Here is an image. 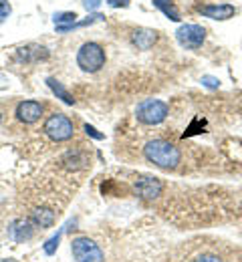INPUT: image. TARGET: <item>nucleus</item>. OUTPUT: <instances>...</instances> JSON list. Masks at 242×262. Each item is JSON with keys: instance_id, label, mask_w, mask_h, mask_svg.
Instances as JSON below:
<instances>
[{"instance_id": "obj_17", "label": "nucleus", "mask_w": 242, "mask_h": 262, "mask_svg": "<svg viewBox=\"0 0 242 262\" xmlns=\"http://www.w3.org/2000/svg\"><path fill=\"white\" fill-rule=\"evenodd\" d=\"M53 23H55V27H69V25L77 23V14L75 12H55Z\"/></svg>"}, {"instance_id": "obj_19", "label": "nucleus", "mask_w": 242, "mask_h": 262, "mask_svg": "<svg viewBox=\"0 0 242 262\" xmlns=\"http://www.w3.org/2000/svg\"><path fill=\"white\" fill-rule=\"evenodd\" d=\"M200 83H202L206 89H218V87H220V79H218V77H212V75H202Z\"/></svg>"}, {"instance_id": "obj_8", "label": "nucleus", "mask_w": 242, "mask_h": 262, "mask_svg": "<svg viewBox=\"0 0 242 262\" xmlns=\"http://www.w3.org/2000/svg\"><path fill=\"white\" fill-rule=\"evenodd\" d=\"M134 190H136V194H138L141 200L151 202V200L162 196L164 184H162L158 178H139L138 182H136V186H134Z\"/></svg>"}, {"instance_id": "obj_20", "label": "nucleus", "mask_w": 242, "mask_h": 262, "mask_svg": "<svg viewBox=\"0 0 242 262\" xmlns=\"http://www.w3.org/2000/svg\"><path fill=\"white\" fill-rule=\"evenodd\" d=\"M10 12H12L10 2H8V0H0V25L10 16Z\"/></svg>"}, {"instance_id": "obj_9", "label": "nucleus", "mask_w": 242, "mask_h": 262, "mask_svg": "<svg viewBox=\"0 0 242 262\" xmlns=\"http://www.w3.org/2000/svg\"><path fill=\"white\" fill-rule=\"evenodd\" d=\"M45 59H49V49L40 47L36 42L16 49V61L18 63H38V61H45Z\"/></svg>"}, {"instance_id": "obj_13", "label": "nucleus", "mask_w": 242, "mask_h": 262, "mask_svg": "<svg viewBox=\"0 0 242 262\" xmlns=\"http://www.w3.org/2000/svg\"><path fill=\"white\" fill-rule=\"evenodd\" d=\"M57 216L51 208H36L31 216V222L35 224V228H51L55 224Z\"/></svg>"}, {"instance_id": "obj_6", "label": "nucleus", "mask_w": 242, "mask_h": 262, "mask_svg": "<svg viewBox=\"0 0 242 262\" xmlns=\"http://www.w3.org/2000/svg\"><path fill=\"white\" fill-rule=\"evenodd\" d=\"M175 40L184 47V49H190V51H196L204 45L206 40V29L200 27V25H182L178 31H175Z\"/></svg>"}, {"instance_id": "obj_18", "label": "nucleus", "mask_w": 242, "mask_h": 262, "mask_svg": "<svg viewBox=\"0 0 242 262\" xmlns=\"http://www.w3.org/2000/svg\"><path fill=\"white\" fill-rule=\"evenodd\" d=\"M59 242H61V232H59V234H55L51 240H47V244L42 246L45 254H47V256H53V254L57 252V248H59Z\"/></svg>"}, {"instance_id": "obj_26", "label": "nucleus", "mask_w": 242, "mask_h": 262, "mask_svg": "<svg viewBox=\"0 0 242 262\" xmlns=\"http://www.w3.org/2000/svg\"><path fill=\"white\" fill-rule=\"evenodd\" d=\"M0 123H2V115H0Z\"/></svg>"}, {"instance_id": "obj_12", "label": "nucleus", "mask_w": 242, "mask_h": 262, "mask_svg": "<svg viewBox=\"0 0 242 262\" xmlns=\"http://www.w3.org/2000/svg\"><path fill=\"white\" fill-rule=\"evenodd\" d=\"M131 42L138 47L139 51H147L158 42V33L151 29H136L131 34Z\"/></svg>"}, {"instance_id": "obj_14", "label": "nucleus", "mask_w": 242, "mask_h": 262, "mask_svg": "<svg viewBox=\"0 0 242 262\" xmlns=\"http://www.w3.org/2000/svg\"><path fill=\"white\" fill-rule=\"evenodd\" d=\"M63 165L71 169V171H77V169H83L87 165V156L79 149H71L63 156Z\"/></svg>"}, {"instance_id": "obj_7", "label": "nucleus", "mask_w": 242, "mask_h": 262, "mask_svg": "<svg viewBox=\"0 0 242 262\" xmlns=\"http://www.w3.org/2000/svg\"><path fill=\"white\" fill-rule=\"evenodd\" d=\"M42 111H45V107L38 101H20L16 105V119L20 123L33 125V123H36L42 117Z\"/></svg>"}, {"instance_id": "obj_25", "label": "nucleus", "mask_w": 242, "mask_h": 262, "mask_svg": "<svg viewBox=\"0 0 242 262\" xmlns=\"http://www.w3.org/2000/svg\"><path fill=\"white\" fill-rule=\"evenodd\" d=\"M2 262H18V260H14V258H4Z\"/></svg>"}, {"instance_id": "obj_11", "label": "nucleus", "mask_w": 242, "mask_h": 262, "mask_svg": "<svg viewBox=\"0 0 242 262\" xmlns=\"http://www.w3.org/2000/svg\"><path fill=\"white\" fill-rule=\"evenodd\" d=\"M8 234H10V238L16 240V242L31 240L33 234H35V224H33L31 220H23V218H18V220H14V222L10 224Z\"/></svg>"}, {"instance_id": "obj_1", "label": "nucleus", "mask_w": 242, "mask_h": 262, "mask_svg": "<svg viewBox=\"0 0 242 262\" xmlns=\"http://www.w3.org/2000/svg\"><path fill=\"white\" fill-rule=\"evenodd\" d=\"M143 156L149 164H153L160 169H175L182 162V154L180 149L166 141V139H151L145 143L143 147Z\"/></svg>"}, {"instance_id": "obj_15", "label": "nucleus", "mask_w": 242, "mask_h": 262, "mask_svg": "<svg viewBox=\"0 0 242 262\" xmlns=\"http://www.w3.org/2000/svg\"><path fill=\"white\" fill-rule=\"evenodd\" d=\"M47 85H49V89L57 95V99H61L65 105H75V97L67 91V87H65L61 81H57L55 77H49V79H47Z\"/></svg>"}, {"instance_id": "obj_16", "label": "nucleus", "mask_w": 242, "mask_h": 262, "mask_svg": "<svg viewBox=\"0 0 242 262\" xmlns=\"http://www.w3.org/2000/svg\"><path fill=\"white\" fill-rule=\"evenodd\" d=\"M153 2V6L156 8H160L170 20H173V23H180V12H178V8L173 6L172 0H151Z\"/></svg>"}, {"instance_id": "obj_5", "label": "nucleus", "mask_w": 242, "mask_h": 262, "mask_svg": "<svg viewBox=\"0 0 242 262\" xmlns=\"http://www.w3.org/2000/svg\"><path fill=\"white\" fill-rule=\"evenodd\" d=\"M71 252L75 262H105L103 250L89 236H77L71 242Z\"/></svg>"}, {"instance_id": "obj_4", "label": "nucleus", "mask_w": 242, "mask_h": 262, "mask_svg": "<svg viewBox=\"0 0 242 262\" xmlns=\"http://www.w3.org/2000/svg\"><path fill=\"white\" fill-rule=\"evenodd\" d=\"M42 131H45V135H47L49 139L61 143V141H69L71 137H73L75 125H73V121H71L67 115H63V113H53V115L47 117V121H45V125H42Z\"/></svg>"}, {"instance_id": "obj_10", "label": "nucleus", "mask_w": 242, "mask_h": 262, "mask_svg": "<svg viewBox=\"0 0 242 262\" xmlns=\"http://www.w3.org/2000/svg\"><path fill=\"white\" fill-rule=\"evenodd\" d=\"M198 12L212 20H228L234 16L236 10L232 4H208V6H200Z\"/></svg>"}, {"instance_id": "obj_23", "label": "nucleus", "mask_w": 242, "mask_h": 262, "mask_svg": "<svg viewBox=\"0 0 242 262\" xmlns=\"http://www.w3.org/2000/svg\"><path fill=\"white\" fill-rule=\"evenodd\" d=\"M101 2H103V0H83V6H85L87 10H97V8L101 6Z\"/></svg>"}, {"instance_id": "obj_21", "label": "nucleus", "mask_w": 242, "mask_h": 262, "mask_svg": "<svg viewBox=\"0 0 242 262\" xmlns=\"http://www.w3.org/2000/svg\"><path fill=\"white\" fill-rule=\"evenodd\" d=\"M83 131H85V133H87L89 137H93V139H97V141H101V139H105V135H103V133H99V131L95 129L93 125H89V123H85V125H83Z\"/></svg>"}, {"instance_id": "obj_24", "label": "nucleus", "mask_w": 242, "mask_h": 262, "mask_svg": "<svg viewBox=\"0 0 242 262\" xmlns=\"http://www.w3.org/2000/svg\"><path fill=\"white\" fill-rule=\"evenodd\" d=\"M194 262H222V260L218 256H214V254H200Z\"/></svg>"}, {"instance_id": "obj_3", "label": "nucleus", "mask_w": 242, "mask_h": 262, "mask_svg": "<svg viewBox=\"0 0 242 262\" xmlns=\"http://www.w3.org/2000/svg\"><path fill=\"white\" fill-rule=\"evenodd\" d=\"M170 115V107L166 101L160 99H145L141 101L136 109V117L143 125H160Z\"/></svg>"}, {"instance_id": "obj_2", "label": "nucleus", "mask_w": 242, "mask_h": 262, "mask_svg": "<svg viewBox=\"0 0 242 262\" xmlns=\"http://www.w3.org/2000/svg\"><path fill=\"white\" fill-rule=\"evenodd\" d=\"M105 51L99 42H85L77 51V67L83 73H97L105 67Z\"/></svg>"}, {"instance_id": "obj_22", "label": "nucleus", "mask_w": 242, "mask_h": 262, "mask_svg": "<svg viewBox=\"0 0 242 262\" xmlns=\"http://www.w3.org/2000/svg\"><path fill=\"white\" fill-rule=\"evenodd\" d=\"M105 2H107L111 8H127L131 0H105Z\"/></svg>"}]
</instances>
